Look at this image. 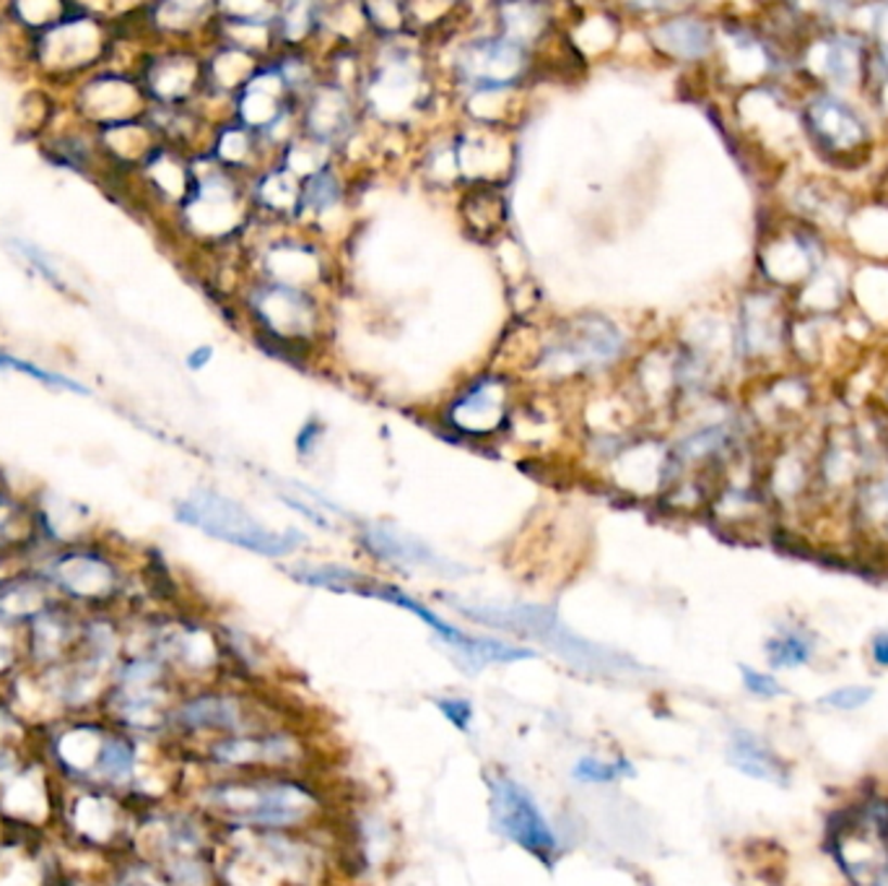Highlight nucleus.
Here are the masks:
<instances>
[{
    "instance_id": "nucleus-1",
    "label": "nucleus",
    "mask_w": 888,
    "mask_h": 886,
    "mask_svg": "<svg viewBox=\"0 0 888 886\" xmlns=\"http://www.w3.org/2000/svg\"><path fill=\"white\" fill-rule=\"evenodd\" d=\"M210 804L234 824L255 826L258 832L296 830L320 813V796L305 780L273 772L216 785Z\"/></svg>"
},
{
    "instance_id": "nucleus-2",
    "label": "nucleus",
    "mask_w": 888,
    "mask_h": 886,
    "mask_svg": "<svg viewBox=\"0 0 888 886\" xmlns=\"http://www.w3.org/2000/svg\"><path fill=\"white\" fill-rule=\"evenodd\" d=\"M458 608L463 612V616L478 621V625L493 627V629H506V632H519V634H530L536 640H543L545 645H551V650H556L558 655L575 663V666L584 668V671H603V668H621V658L608 650L592 645L588 640H580L577 634H571L567 627L562 625L556 612L545 606H528V603H517V606H493V603H458Z\"/></svg>"
},
{
    "instance_id": "nucleus-3",
    "label": "nucleus",
    "mask_w": 888,
    "mask_h": 886,
    "mask_svg": "<svg viewBox=\"0 0 888 886\" xmlns=\"http://www.w3.org/2000/svg\"><path fill=\"white\" fill-rule=\"evenodd\" d=\"M177 517L182 523L201 528L203 534L262 556H286L305 543V536L299 530L279 534V530L266 528L245 508L227 500V497L214 495V491H195L190 500L177 508Z\"/></svg>"
},
{
    "instance_id": "nucleus-4",
    "label": "nucleus",
    "mask_w": 888,
    "mask_h": 886,
    "mask_svg": "<svg viewBox=\"0 0 888 886\" xmlns=\"http://www.w3.org/2000/svg\"><path fill=\"white\" fill-rule=\"evenodd\" d=\"M489 793L493 826L517 848L536 856L538 861L545 865L554 863L558 839L528 787L519 785L510 774H491Z\"/></svg>"
},
{
    "instance_id": "nucleus-5",
    "label": "nucleus",
    "mask_w": 888,
    "mask_h": 886,
    "mask_svg": "<svg viewBox=\"0 0 888 886\" xmlns=\"http://www.w3.org/2000/svg\"><path fill=\"white\" fill-rule=\"evenodd\" d=\"M301 744L292 733L279 728H262L258 733H236L214 746V759L229 767H260V770H286L301 761Z\"/></svg>"
},
{
    "instance_id": "nucleus-6",
    "label": "nucleus",
    "mask_w": 888,
    "mask_h": 886,
    "mask_svg": "<svg viewBox=\"0 0 888 886\" xmlns=\"http://www.w3.org/2000/svg\"><path fill=\"white\" fill-rule=\"evenodd\" d=\"M364 543L372 554L379 560L398 564L406 569H432V573H458L452 562L442 560L437 551L426 547L416 536L406 534V530L392 528V525H370L364 530Z\"/></svg>"
},
{
    "instance_id": "nucleus-7",
    "label": "nucleus",
    "mask_w": 888,
    "mask_h": 886,
    "mask_svg": "<svg viewBox=\"0 0 888 886\" xmlns=\"http://www.w3.org/2000/svg\"><path fill=\"white\" fill-rule=\"evenodd\" d=\"M180 723L190 731H232L234 736L247 733V728L255 726L242 702L229 694H206L188 702L180 710Z\"/></svg>"
},
{
    "instance_id": "nucleus-8",
    "label": "nucleus",
    "mask_w": 888,
    "mask_h": 886,
    "mask_svg": "<svg viewBox=\"0 0 888 886\" xmlns=\"http://www.w3.org/2000/svg\"><path fill=\"white\" fill-rule=\"evenodd\" d=\"M618 349H621V336L614 325L605 320H584L580 331L571 333L567 344L558 349V357H567L569 367H580L608 362L616 357Z\"/></svg>"
},
{
    "instance_id": "nucleus-9",
    "label": "nucleus",
    "mask_w": 888,
    "mask_h": 886,
    "mask_svg": "<svg viewBox=\"0 0 888 886\" xmlns=\"http://www.w3.org/2000/svg\"><path fill=\"white\" fill-rule=\"evenodd\" d=\"M730 765L735 770H741L743 774L756 780H772V783H785V772H782V765L774 759V754L761 744L759 739L751 736V733H735L733 741H730Z\"/></svg>"
},
{
    "instance_id": "nucleus-10",
    "label": "nucleus",
    "mask_w": 888,
    "mask_h": 886,
    "mask_svg": "<svg viewBox=\"0 0 888 886\" xmlns=\"http://www.w3.org/2000/svg\"><path fill=\"white\" fill-rule=\"evenodd\" d=\"M471 74L486 84H504L519 68V48L515 42H491L473 50Z\"/></svg>"
},
{
    "instance_id": "nucleus-11",
    "label": "nucleus",
    "mask_w": 888,
    "mask_h": 886,
    "mask_svg": "<svg viewBox=\"0 0 888 886\" xmlns=\"http://www.w3.org/2000/svg\"><path fill=\"white\" fill-rule=\"evenodd\" d=\"M460 658L468 663L471 668L504 666V663H517V660L536 658V650L523 647V645H512V642L497 640V637L471 634L468 645L460 650Z\"/></svg>"
},
{
    "instance_id": "nucleus-12",
    "label": "nucleus",
    "mask_w": 888,
    "mask_h": 886,
    "mask_svg": "<svg viewBox=\"0 0 888 886\" xmlns=\"http://www.w3.org/2000/svg\"><path fill=\"white\" fill-rule=\"evenodd\" d=\"M57 580L65 588H70L78 595H94L104 593L112 586L110 569L102 562L87 560V556H76V560H65L57 567Z\"/></svg>"
},
{
    "instance_id": "nucleus-13",
    "label": "nucleus",
    "mask_w": 888,
    "mask_h": 886,
    "mask_svg": "<svg viewBox=\"0 0 888 886\" xmlns=\"http://www.w3.org/2000/svg\"><path fill=\"white\" fill-rule=\"evenodd\" d=\"M294 580L305 582V586L312 588H327L335 590V593H353L357 586L364 577L353 569L346 567H335V564H320V567H296L292 569Z\"/></svg>"
},
{
    "instance_id": "nucleus-14",
    "label": "nucleus",
    "mask_w": 888,
    "mask_h": 886,
    "mask_svg": "<svg viewBox=\"0 0 888 886\" xmlns=\"http://www.w3.org/2000/svg\"><path fill=\"white\" fill-rule=\"evenodd\" d=\"M657 37L668 50L679 52V55H699L707 50V29L691 18H679V22L662 26Z\"/></svg>"
},
{
    "instance_id": "nucleus-15",
    "label": "nucleus",
    "mask_w": 888,
    "mask_h": 886,
    "mask_svg": "<svg viewBox=\"0 0 888 886\" xmlns=\"http://www.w3.org/2000/svg\"><path fill=\"white\" fill-rule=\"evenodd\" d=\"M580 783H592V785H608L616 783V780L629 778L634 774V767H631L629 759H601V757H582L571 770Z\"/></svg>"
},
{
    "instance_id": "nucleus-16",
    "label": "nucleus",
    "mask_w": 888,
    "mask_h": 886,
    "mask_svg": "<svg viewBox=\"0 0 888 886\" xmlns=\"http://www.w3.org/2000/svg\"><path fill=\"white\" fill-rule=\"evenodd\" d=\"M0 370L22 372V375H26V377L39 380V383H48V385H55V387H63V390L87 393V387H83L81 383H76V380H70L65 375H55V372H48V370H42V367H37L31 362H24V359L11 357V354H5V351H0Z\"/></svg>"
},
{
    "instance_id": "nucleus-17",
    "label": "nucleus",
    "mask_w": 888,
    "mask_h": 886,
    "mask_svg": "<svg viewBox=\"0 0 888 886\" xmlns=\"http://www.w3.org/2000/svg\"><path fill=\"white\" fill-rule=\"evenodd\" d=\"M769 658H772L774 666L780 668H793V666H800V663H806L811 658V645H808V640L802 634H787V637H777V640L769 642Z\"/></svg>"
},
{
    "instance_id": "nucleus-18",
    "label": "nucleus",
    "mask_w": 888,
    "mask_h": 886,
    "mask_svg": "<svg viewBox=\"0 0 888 886\" xmlns=\"http://www.w3.org/2000/svg\"><path fill=\"white\" fill-rule=\"evenodd\" d=\"M99 770L112 774V778H128L130 770H133V752L125 741H112L102 749V757H99Z\"/></svg>"
},
{
    "instance_id": "nucleus-19",
    "label": "nucleus",
    "mask_w": 888,
    "mask_h": 886,
    "mask_svg": "<svg viewBox=\"0 0 888 886\" xmlns=\"http://www.w3.org/2000/svg\"><path fill=\"white\" fill-rule=\"evenodd\" d=\"M437 710L445 715L447 723H452L458 728V731L468 733L471 726H473V705L468 699L463 697H439L437 702Z\"/></svg>"
},
{
    "instance_id": "nucleus-20",
    "label": "nucleus",
    "mask_w": 888,
    "mask_h": 886,
    "mask_svg": "<svg viewBox=\"0 0 888 886\" xmlns=\"http://www.w3.org/2000/svg\"><path fill=\"white\" fill-rule=\"evenodd\" d=\"M871 697L873 689L867 686H841L828 692L826 697L821 699V705L834 707V710H858V707H863Z\"/></svg>"
},
{
    "instance_id": "nucleus-21",
    "label": "nucleus",
    "mask_w": 888,
    "mask_h": 886,
    "mask_svg": "<svg viewBox=\"0 0 888 886\" xmlns=\"http://www.w3.org/2000/svg\"><path fill=\"white\" fill-rule=\"evenodd\" d=\"M335 201V182L331 175H314L305 188V203L314 208L327 206Z\"/></svg>"
},
{
    "instance_id": "nucleus-22",
    "label": "nucleus",
    "mask_w": 888,
    "mask_h": 886,
    "mask_svg": "<svg viewBox=\"0 0 888 886\" xmlns=\"http://www.w3.org/2000/svg\"><path fill=\"white\" fill-rule=\"evenodd\" d=\"M741 673H743V684H746L748 692L759 694V697H780V694L785 692L782 684L774 681V676L759 673V671H754V668H746V666L741 668Z\"/></svg>"
},
{
    "instance_id": "nucleus-23",
    "label": "nucleus",
    "mask_w": 888,
    "mask_h": 886,
    "mask_svg": "<svg viewBox=\"0 0 888 886\" xmlns=\"http://www.w3.org/2000/svg\"><path fill=\"white\" fill-rule=\"evenodd\" d=\"M873 658L880 666H888V632H880L876 634V640H873Z\"/></svg>"
},
{
    "instance_id": "nucleus-24",
    "label": "nucleus",
    "mask_w": 888,
    "mask_h": 886,
    "mask_svg": "<svg viewBox=\"0 0 888 886\" xmlns=\"http://www.w3.org/2000/svg\"><path fill=\"white\" fill-rule=\"evenodd\" d=\"M210 359V349L206 346V349H197V351H193L190 354V359H188V364L193 367V370H201L203 364H206Z\"/></svg>"
}]
</instances>
